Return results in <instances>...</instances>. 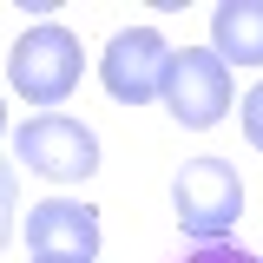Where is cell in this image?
<instances>
[{"label": "cell", "mask_w": 263, "mask_h": 263, "mask_svg": "<svg viewBox=\"0 0 263 263\" xmlns=\"http://www.w3.org/2000/svg\"><path fill=\"white\" fill-rule=\"evenodd\" d=\"M79 72H86V53L53 20L27 27L13 40V53H7V79H13V92L27 99V105H66L72 86H79Z\"/></svg>", "instance_id": "cell-1"}, {"label": "cell", "mask_w": 263, "mask_h": 263, "mask_svg": "<svg viewBox=\"0 0 263 263\" xmlns=\"http://www.w3.org/2000/svg\"><path fill=\"white\" fill-rule=\"evenodd\" d=\"M171 204H178V224L197 243H230V230L243 217V178L230 158H191L171 178Z\"/></svg>", "instance_id": "cell-2"}, {"label": "cell", "mask_w": 263, "mask_h": 263, "mask_svg": "<svg viewBox=\"0 0 263 263\" xmlns=\"http://www.w3.org/2000/svg\"><path fill=\"white\" fill-rule=\"evenodd\" d=\"M13 158L40 178H53V184H79V178L99 171V138L66 112H40L13 132Z\"/></svg>", "instance_id": "cell-3"}, {"label": "cell", "mask_w": 263, "mask_h": 263, "mask_svg": "<svg viewBox=\"0 0 263 263\" xmlns=\"http://www.w3.org/2000/svg\"><path fill=\"white\" fill-rule=\"evenodd\" d=\"M164 112L178 119V125H217L230 112V66L211 53V46H184V53H171V72H164Z\"/></svg>", "instance_id": "cell-4"}, {"label": "cell", "mask_w": 263, "mask_h": 263, "mask_svg": "<svg viewBox=\"0 0 263 263\" xmlns=\"http://www.w3.org/2000/svg\"><path fill=\"white\" fill-rule=\"evenodd\" d=\"M164 72H171V46H164L158 27H125L112 33V46L99 53V79L119 105H145V99H164Z\"/></svg>", "instance_id": "cell-5"}, {"label": "cell", "mask_w": 263, "mask_h": 263, "mask_svg": "<svg viewBox=\"0 0 263 263\" xmlns=\"http://www.w3.org/2000/svg\"><path fill=\"white\" fill-rule=\"evenodd\" d=\"M27 250L33 257H99V211L79 197H46L27 204Z\"/></svg>", "instance_id": "cell-6"}, {"label": "cell", "mask_w": 263, "mask_h": 263, "mask_svg": "<svg viewBox=\"0 0 263 263\" xmlns=\"http://www.w3.org/2000/svg\"><path fill=\"white\" fill-rule=\"evenodd\" d=\"M211 53L224 66H263V0H224L211 13Z\"/></svg>", "instance_id": "cell-7"}, {"label": "cell", "mask_w": 263, "mask_h": 263, "mask_svg": "<svg viewBox=\"0 0 263 263\" xmlns=\"http://www.w3.org/2000/svg\"><path fill=\"white\" fill-rule=\"evenodd\" d=\"M13 211H20V164L0 158V250L13 243Z\"/></svg>", "instance_id": "cell-8"}, {"label": "cell", "mask_w": 263, "mask_h": 263, "mask_svg": "<svg viewBox=\"0 0 263 263\" xmlns=\"http://www.w3.org/2000/svg\"><path fill=\"white\" fill-rule=\"evenodd\" d=\"M243 138H250V145L263 152V79L250 86V92H243Z\"/></svg>", "instance_id": "cell-9"}, {"label": "cell", "mask_w": 263, "mask_h": 263, "mask_svg": "<svg viewBox=\"0 0 263 263\" xmlns=\"http://www.w3.org/2000/svg\"><path fill=\"white\" fill-rule=\"evenodd\" d=\"M184 263H257L250 250H237V243H197Z\"/></svg>", "instance_id": "cell-10"}, {"label": "cell", "mask_w": 263, "mask_h": 263, "mask_svg": "<svg viewBox=\"0 0 263 263\" xmlns=\"http://www.w3.org/2000/svg\"><path fill=\"white\" fill-rule=\"evenodd\" d=\"M33 263H86V257H33Z\"/></svg>", "instance_id": "cell-11"}, {"label": "cell", "mask_w": 263, "mask_h": 263, "mask_svg": "<svg viewBox=\"0 0 263 263\" xmlns=\"http://www.w3.org/2000/svg\"><path fill=\"white\" fill-rule=\"evenodd\" d=\"M0 138H7V105H0Z\"/></svg>", "instance_id": "cell-12"}, {"label": "cell", "mask_w": 263, "mask_h": 263, "mask_svg": "<svg viewBox=\"0 0 263 263\" xmlns=\"http://www.w3.org/2000/svg\"><path fill=\"white\" fill-rule=\"evenodd\" d=\"M257 263H263V257H257Z\"/></svg>", "instance_id": "cell-13"}]
</instances>
